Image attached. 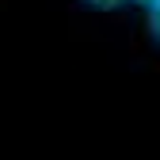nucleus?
I'll return each instance as SVG.
<instances>
[{
    "label": "nucleus",
    "mask_w": 160,
    "mask_h": 160,
    "mask_svg": "<svg viewBox=\"0 0 160 160\" xmlns=\"http://www.w3.org/2000/svg\"><path fill=\"white\" fill-rule=\"evenodd\" d=\"M145 23H149V34H152V42L160 46V0H152V4L145 8Z\"/></svg>",
    "instance_id": "1"
},
{
    "label": "nucleus",
    "mask_w": 160,
    "mask_h": 160,
    "mask_svg": "<svg viewBox=\"0 0 160 160\" xmlns=\"http://www.w3.org/2000/svg\"><path fill=\"white\" fill-rule=\"evenodd\" d=\"M130 4H141V8H149V4H152V0H130Z\"/></svg>",
    "instance_id": "3"
},
{
    "label": "nucleus",
    "mask_w": 160,
    "mask_h": 160,
    "mask_svg": "<svg viewBox=\"0 0 160 160\" xmlns=\"http://www.w3.org/2000/svg\"><path fill=\"white\" fill-rule=\"evenodd\" d=\"M84 4H92V8H99V12H114V8H122L126 0H84Z\"/></svg>",
    "instance_id": "2"
}]
</instances>
